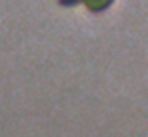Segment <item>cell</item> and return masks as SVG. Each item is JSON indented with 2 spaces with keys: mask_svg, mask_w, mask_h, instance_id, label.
Masks as SVG:
<instances>
[{
  "mask_svg": "<svg viewBox=\"0 0 148 137\" xmlns=\"http://www.w3.org/2000/svg\"><path fill=\"white\" fill-rule=\"evenodd\" d=\"M112 0H84V4H86L88 8H90L92 11H101L105 10V8L111 4Z\"/></svg>",
  "mask_w": 148,
  "mask_h": 137,
  "instance_id": "1",
  "label": "cell"
}]
</instances>
